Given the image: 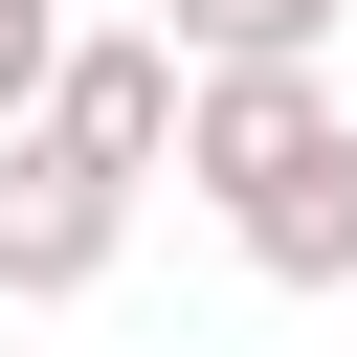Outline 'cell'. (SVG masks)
Segmentation results:
<instances>
[{
  "label": "cell",
  "instance_id": "cell-6",
  "mask_svg": "<svg viewBox=\"0 0 357 357\" xmlns=\"http://www.w3.org/2000/svg\"><path fill=\"white\" fill-rule=\"evenodd\" d=\"M290 22H312V45H335V22H357V0H290Z\"/></svg>",
  "mask_w": 357,
  "mask_h": 357
},
{
  "label": "cell",
  "instance_id": "cell-5",
  "mask_svg": "<svg viewBox=\"0 0 357 357\" xmlns=\"http://www.w3.org/2000/svg\"><path fill=\"white\" fill-rule=\"evenodd\" d=\"M67 45H89V22H67V0H0V134H22V112H45V89H67Z\"/></svg>",
  "mask_w": 357,
  "mask_h": 357
},
{
  "label": "cell",
  "instance_id": "cell-3",
  "mask_svg": "<svg viewBox=\"0 0 357 357\" xmlns=\"http://www.w3.org/2000/svg\"><path fill=\"white\" fill-rule=\"evenodd\" d=\"M45 134L112 156V178H178V134H201V45H178V22H89L67 89H45Z\"/></svg>",
  "mask_w": 357,
  "mask_h": 357
},
{
  "label": "cell",
  "instance_id": "cell-2",
  "mask_svg": "<svg viewBox=\"0 0 357 357\" xmlns=\"http://www.w3.org/2000/svg\"><path fill=\"white\" fill-rule=\"evenodd\" d=\"M112 245H134V178H112V156H67V134L22 112V134H0V312L112 290Z\"/></svg>",
  "mask_w": 357,
  "mask_h": 357
},
{
  "label": "cell",
  "instance_id": "cell-1",
  "mask_svg": "<svg viewBox=\"0 0 357 357\" xmlns=\"http://www.w3.org/2000/svg\"><path fill=\"white\" fill-rule=\"evenodd\" d=\"M178 178H201V223H223L268 290H357V89H335V45H290V67H201Z\"/></svg>",
  "mask_w": 357,
  "mask_h": 357
},
{
  "label": "cell",
  "instance_id": "cell-4",
  "mask_svg": "<svg viewBox=\"0 0 357 357\" xmlns=\"http://www.w3.org/2000/svg\"><path fill=\"white\" fill-rule=\"evenodd\" d=\"M156 22H178V45H201V67H290V45H312V22H290V0H156Z\"/></svg>",
  "mask_w": 357,
  "mask_h": 357
}]
</instances>
